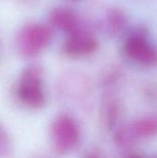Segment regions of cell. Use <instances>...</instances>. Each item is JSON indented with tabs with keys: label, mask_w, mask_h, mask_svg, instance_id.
Wrapping results in <instances>:
<instances>
[{
	"label": "cell",
	"mask_w": 157,
	"mask_h": 158,
	"mask_svg": "<svg viewBox=\"0 0 157 158\" xmlns=\"http://www.w3.org/2000/svg\"><path fill=\"white\" fill-rule=\"evenodd\" d=\"M52 39L51 26L41 22H28L17 31L15 47L20 56L31 58L43 52L51 44Z\"/></svg>",
	"instance_id": "obj_1"
},
{
	"label": "cell",
	"mask_w": 157,
	"mask_h": 158,
	"mask_svg": "<svg viewBox=\"0 0 157 158\" xmlns=\"http://www.w3.org/2000/svg\"><path fill=\"white\" fill-rule=\"evenodd\" d=\"M125 56L134 64L150 69L157 66V47L149 40V31L143 26L133 28L122 45Z\"/></svg>",
	"instance_id": "obj_2"
},
{
	"label": "cell",
	"mask_w": 157,
	"mask_h": 158,
	"mask_svg": "<svg viewBox=\"0 0 157 158\" xmlns=\"http://www.w3.org/2000/svg\"><path fill=\"white\" fill-rule=\"evenodd\" d=\"M17 94L19 100L31 108H41L46 103L43 87V69L40 65H30L21 72Z\"/></svg>",
	"instance_id": "obj_3"
},
{
	"label": "cell",
	"mask_w": 157,
	"mask_h": 158,
	"mask_svg": "<svg viewBox=\"0 0 157 158\" xmlns=\"http://www.w3.org/2000/svg\"><path fill=\"white\" fill-rule=\"evenodd\" d=\"M50 133L54 150L62 156L73 151L81 137V131L78 121L68 114H60L55 118Z\"/></svg>",
	"instance_id": "obj_4"
},
{
	"label": "cell",
	"mask_w": 157,
	"mask_h": 158,
	"mask_svg": "<svg viewBox=\"0 0 157 158\" xmlns=\"http://www.w3.org/2000/svg\"><path fill=\"white\" fill-rule=\"evenodd\" d=\"M155 136H157V116L147 115L118 129L114 135V141L119 147L130 148L140 140L151 139Z\"/></svg>",
	"instance_id": "obj_5"
},
{
	"label": "cell",
	"mask_w": 157,
	"mask_h": 158,
	"mask_svg": "<svg viewBox=\"0 0 157 158\" xmlns=\"http://www.w3.org/2000/svg\"><path fill=\"white\" fill-rule=\"evenodd\" d=\"M48 21L54 27L68 35L81 32H90L85 21L71 8L66 6H56L48 14Z\"/></svg>",
	"instance_id": "obj_6"
},
{
	"label": "cell",
	"mask_w": 157,
	"mask_h": 158,
	"mask_svg": "<svg viewBox=\"0 0 157 158\" xmlns=\"http://www.w3.org/2000/svg\"><path fill=\"white\" fill-rule=\"evenodd\" d=\"M98 48V41L91 32L68 35L62 44V52L70 58H81L93 54Z\"/></svg>",
	"instance_id": "obj_7"
},
{
	"label": "cell",
	"mask_w": 157,
	"mask_h": 158,
	"mask_svg": "<svg viewBox=\"0 0 157 158\" xmlns=\"http://www.w3.org/2000/svg\"><path fill=\"white\" fill-rule=\"evenodd\" d=\"M62 92L70 96L73 100H82L86 98L92 91V85L89 78L81 71L67 72L60 81Z\"/></svg>",
	"instance_id": "obj_8"
},
{
	"label": "cell",
	"mask_w": 157,
	"mask_h": 158,
	"mask_svg": "<svg viewBox=\"0 0 157 158\" xmlns=\"http://www.w3.org/2000/svg\"><path fill=\"white\" fill-rule=\"evenodd\" d=\"M121 116V105L115 97L105 100L101 107V122L106 130H113Z\"/></svg>",
	"instance_id": "obj_9"
},
{
	"label": "cell",
	"mask_w": 157,
	"mask_h": 158,
	"mask_svg": "<svg viewBox=\"0 0 157 158\" xmlns=\"http://www.w3.org/2000/svg\"><path fill=\"white\" fill-rule=\"evenodd\" d=\"M127 15L120 7L110 8L105 17V29L111 37L120 34L127 25Z\"/></svg>",
	"instance_id": "obj_10"
},
{
	"label": "cell",
	"mask_w": 157,
	"mask_h": 158,
	"mask_svg": "<svg viewBox=\"0 0 157 158\" xmlns=\"http://www.w3.org/2000/svg\"><path fill=\"white\" fill-rule=\"evenodd\" d=\"M122 77V72L120 69L117 67H110L107 69L105 70L101 77V82L102 85L105 87H112L115 86L116 83H118Z\"/></svg>",
	"instance_id": "obj_11"
},
{
	"label": "cell",
	"mask_w": 157,
	"mask_h": 158,
	"mask_svg": "<svg viewBox=\"0 0 157 158\" xmlns=\"http://www.w3.org/2000/svg\"><path fill=\"white\" fill-rule=\"evenodd\" d=\"M11 152V142L6 131L0 126V158L9 156Z\"/></svg>",
	"instance_id": "obj_12"
},
{
	"label": "cell",
	"mask_w": 157,
	"mask_h": 158,
	"mask_svg": "<svg viewBox=\"0 0 157 158\" xmlns=\"http://www.w3.org/2000/svg\"><path fill=\"white\" fill-rule=\"evenodd\" d=\"M19 5L24 7H34L36 6L40 0H15Z\"/></svg>",
	"instance_id": "obj_13"
},
{
	"label": "cell",
	"mask_w": 157,
	"mask_h": 158,
	"mask_svg": "<svg viewBox=\"0 0 157 158\" xmlns=\"http://www.w3.org/2000/svg\"><path fill=\"white\" fill-rule=\"evenodd\" d=\"M81 158H104L103 156L100 154V152H98L97 150H88L86 151Z\"/></svg>",
	"instance_id": "obj_14"
},
{
	"label": "cell",
	"mask_w": 157,
	"mask_h": 158,
	"mask_svg": "<svg viewBox=\"0 0 157 158\" xmlns=\"http://www.w3.org/2000/svg\"><path fill=\"white\" fill-rule=\"evenodd\" d=\"M123 158H145L143 154L139 152H130L128 153Z\"/></svg>",
	"instance_id": "obj_15"
},
{
	"label": "cell",
	"mask_w": 157,
	"mask_h": 158,
	"mask_svg": "<svg viewBox=\"0 0 157 158\" xmlns=\"http://www.w3.org/2000/svg\"><path fill=\"white\" fill-rule=\"evenodd\" d=\"M73 1H77V0H73Z\"/></svg>",
	"instance_id": "obj_16"
},
{
	"label": "cell",
	"mask_w": 157,
	"mask_h": 158,
	"mask_svg": "<svg viewBox=\"0 0 157 158\" xmlns=\"http://www.w3.org/2000/svg\"><path fill=\"white\" fill-rule=\"evenodd\" d=\"M156 158H157V157H156Z\"/></svg>",
	"instance_id": "obj_17"
}]
</instances>
